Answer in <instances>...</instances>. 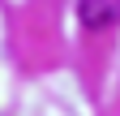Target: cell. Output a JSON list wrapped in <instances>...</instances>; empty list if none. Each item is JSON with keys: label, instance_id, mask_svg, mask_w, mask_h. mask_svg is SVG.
Returning a JSON list of instances; mask_svg holds the SVG:
<instances>
[{"label": "cell", "instance_id": "obj_1", "mask_svg": "<svg viewBox=\"0 0 120 116\" xmlns=\"http://www.w3.org/2000/svg\"><path fill=\"white\" fill-rule=\"evenodd\" d=\"M77 17L86 30H107L120 22V0H77Z\"/></svg>", "mask_w": 120, "mask_h": 116}]
</instances>
